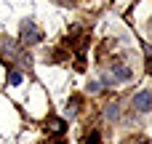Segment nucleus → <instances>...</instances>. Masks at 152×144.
Wrapping results in <instances>:
<instances>
[{
    "instance_id": "obj_8",
    "label": "nucleus",
    "mask_w": 152,
    "mask_h": 144,
    "mask_svg": "<svg viewBox=\"0 0 152 144\" xmlns=\"http://www.w3.org/2000/svg\"><path fill=\"white\" fill-rule=\"evenodd\" d=\"M83 144H99V134H96V131L86 134V142H83Z\"/></svg>"
},
{
    "instance_id": "obj_4",
    "label": "nucleus",
    "mask_w": 152,
    "mask_h": 144,
    "mask_svg": "<svg viewBox=\"0 0 152 144\" xmlns=\"http://www.w3.org/2000/svg\"><path fill=\"white\" fill-rule=\"evenodd\" d=\"M0 53H3V59H21V53H19V45L13 43V40H3L0 43Z\"/></svg>"
},
{
    "instance_id": "obj_1",
    "label": "nucleus",
    "mask_w": 152,
    "mask_h": 144,
    "mask_svg": "<svg viewBox=\"0 0 152 144\" xmlns=\"http://www.w3.org/2000/svg\"><path fill=\"white\" fill-rule=\"evenodd\" d=\"M43 40V32L32 24V21H24L21 24V43L24 45H35V43H40Z\"/></svg>"
},
{
    "instance_id": "obj_10",
    "label": "nucleus",
    "mask_w": 152,
    "mask_h": 144,
    "mask_svg": "<svg viewBox=\"0 0 152 144\" xmlns=\"http://www.w3.org/2000/svg\"><path fill=\"white\" fill-rule=\"evenodd\" d=\"M51 128H53V131H59V134H61V131H64V123H61V120H51Z\"/></svg>"
},
{
    "instance_id": "obj_5",
    "label": "nucleus",
    "mask_w": 152,
    "mask_h": 144,
    "mask_svg": "<svg viewBox=\"0 0 152 144\" xmlns=\"http://www.w3.org/2000/svg\"><path fill=\"white\" fill-rule=\"evenodd\" d=\"M104 118L115 123V120L120 118V104H118V102H112V104H107V107H104Z\"/></svg>"
},
{
    "instance_id": "obj_3",
    "label": "nucleus",
    "mask_w": 152,
    "mask_h": 144,
    "mask_svg": "<svg viewBox=\"0 0 152 144\" xmlns=\"http://www.w3.org/2000/svg\"><path fill=\"white\" fill-rule=\"evenodd\" d=\"M134 77V72H131V67H112V72H110V77H107V83H126V80H131Z\"/></svg>"
},
{
    "instance_id": "obj_7",
    "label": "nucleus",
    "mask_w": 152,
    "mask_h": 144,
    "mask_svg": "<svg viewBox=\"0 0 152 144\" xmlns=\"http://www.w3.org/2000/svg\"><path fill=\"white\" fill-rule=\"evenodd\" d=\"M21 80H24V77H21V72H19V69H13V72L8 75V83H11V86H19Z\"/></svg>"
},
{
    "instance_id": "obj_6",
    "label": "nucleus",
    "mask_w": 152,
    "mask_h": 144,
    "mask_svg": "<svg viewBox=\"0 0 152 144\" xmlns=\"http://www.w3.org/2000/svg\"><path fill=\"white\" fill-rule=\"evenodd\" d=\"M77 110H80V99L75 96L72 102H67V115H69V118H75V112H77Z\"/></svg>"
},
{
    "instance_id": "obj_12",
    "label": "nucleus",
    "mask_w": 152,
    "mask_h": 144,
    "mask_svg": "<svg viewBox=\"0 0 152 144\" xmlns=\"http://www.w3.org/2000/svg\"><path fill=\"white\" fill-rule=\"evenodd\" d=\"M136 144H152V142H150V139H139Z\"/></svg>"
},
{
    "instance_id": "obj_2",
    "label": "nucleus",
    "mask_w": 152,
    "mask_h": 144,
    "mask_svg": "<svg viewBox=\"0 0 152 144\" xmlns=\"http://www.w3.org/2000/svg\"><path fill=\"white\" fill-rule=\"evenodd\" d=\"M131 107H134L136 112H142V115H144V112H150V110H152V94H150V91H139V94L134 96Z\"/></svg>"
},
{
    "instance_id": "obj_9",
    "label": "nucleus",
    "mask_w": 152,
    "mask_h": 144,
    "mask_svg": "<svg viewBox=\"0 0 152 144\" xmlns=\"http://www.w3.org/2000/svg\"><path fill=\"white\" fill-rule=\"evenodd\" d=\"M99 91H102V83H96V80L88 83V94H99Z\"/></svg>"
},
{
    "instance_id": "obj_11",
    "label": "nucleus",
    "mask_w": 152,
    "mask_h": 144,
    "mask_svg": "<svg viewBox=\"0 0 152 144\" xmlns=\"http://www.w3.org/2000/svg\"><path fill=\"white\" fill-rule=\"evenodd\" d=\"M147 69L152 72V51H150V48H147Z\"/></svg>"
}]
</instances>
